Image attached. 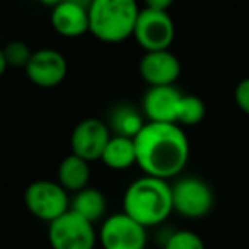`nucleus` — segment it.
<instances>
[{"mask_svg":"<svg viewBox=\"0 0 249 249\" xmlns=\"http://www.w3.org/2000/svg\"><path fill=\"white\" fill-rule=\"evenodd\" d=\"M234 101L237 107L249 116V77L242 79L234 89Z\"/></svg>","mask_w":249,"mask_h":249,"instance_id":"412c9836","label":"nucleus"},{"mask_svg":"<svg viewBox=\"0 0 249 249\" xmlns=\"http://www.w3.org/2000/svg\"><path fill=\"white\" fill-rule=\"evenodd\" d=\"M87 11L90 35L114 45L133 36L140 9L137 0H92Z\"/></svg>","mask_w":249,"mask_h":249,"instance_id":"7ed1b4c3","label":"nucleus"},{"mask_svg":"<svg viewBox=\"0 0 249 249\" xmlns=\"http://www.w3.org/2000/svg\"><path fill=\"white\" fill-rule=\"evenodd\" d=\"M123 212L143 227H156L173 213V195L167 179L143 174L123 195Z\"/></svg>","mask_w":249,"mask_h":249,"instance_id":"f03ea898","label":"nucleus"},{"mask_svg":"<svg viewBox=\"0 0 249 249\" xmlns=\"http://www.w3.org/2000/svg\"><path fill=\"white\" fill-rule=\"evenodd\" d=\"M89 7L75 0H60L52 7L50 22L63 38H79L89 33Z\"/></svg>","mask_w":249,"mask_h":249,"instance_id":"ddd939ff","label":"nucleus"},{"mask_svg":"<svg viewBox=\"0 0 249 249\" xmlns=\"http://www.w3.org/2000/svg\"><path fill=\"white\" fill-rule=\"evenodd\" d=\"M205 114H207V106H205L201 97L183 94L179 109H178L176 123L179 126H195V124L203 121Z\"/></svg>","mask_w":249,"mask_h":249,"instance_id":"a211bd4d","label":"nucleus"},{"mask_svg":"<svg viewBox=\"0 0 249 249\" xmlns=\"http://www.w3.org/2000/svg\"><path fill=\"white\" fill-rule=\"evenodd\" d=\"M97 242L103 249H145L147 227L128 213H114L101 224Z\"/></svg>","mask_w":249,"mask_h":249,"instance_id":"0eeeda50","label":"nucleus"},{"mask_svg":"<svg viewBox=\"0 0 249 249\" xmlns=\"http://www.w3.org/2000/svg\"><path fill=\"white\" fill-rule=\"evenodd\" d=\"M52 249H94L97 244L96 224L73 210H67L48 224Z\"/></svg>","mask_w":249,"mask_h":249,"instance_id":"20e7f679","label":"nucleus"},{"mask_svg":"<svg viewBox=\"0 0 249 249\" xmlns=\"http://www.w3.org/2000/svg\"><path fill=\"white\" fill-rule=\"evenodd\" d=\"M39 4L43 5H48V7H53V5H56L60 2V0H38Z\"/></svg>","mask_w":249,"mask_h":249,"instance_id":"b1692460","label":"nucleus"},{"mask_svg":"<svg viewBox=\"0 0 249 249\" xmlns=\"http://www.w3.org/2000/svg\"><path fill=\"white\" fill-rule=\"evenodd\" d=\"M137 166L143 174L173 179L181 174L190 159V142L178 123L147 121L135 135Z\"/></svg>","mask_w":249,"mask_h":249,"instance_id":"f257e3e1","label":"nucleus"},{"mask_svg":"<svg viewBox=\"0 0 249 249\" xmlns=\"http://www.w3.org/2000/svg\"><path fill=\"white\" fill-rule=\"evenodd\" d=\"M24 70L28 79L35 86L43 87V89H52L65 80L67 73H69V63L58 50L41 48L33 52Z\"/></svg>","mask_w":249,"mask_h":249,"instance_id":"1a4fd4ad","label":"nucleus"},{"mask_svg":"<svg viewBox=\"0 0 249 249\" xmlns=\"http://www.w3.org/2000/svg\"><path fill=\"white\" fill-rule=\"evenodd\" d=\"M101 162L113 171H124L137 164L135 140L130 137L111 135L101 156Z\"/></svg>","mask_w":249,"mask_h":249,"instance_id":"4468645a","label":"nucleus"},{"mask_svg":"<svg viewBox=\"0 0 249 249\" xmlns=\"http://www.w3.org/2000/svg\"><path fill=\"white\" fill-rule=\"evenodd\" d=\"M183 92L174 86L149 87L142 101V113L147 121L176 123Z\"/></svg>","mask_w":249,"mask_h":249,"instance_id":"f8f14e48","label":"nucleus"},{"mask_svg":"<svg viewBox=\"0 0 249 249\" xmlns=\"http://www.w3.org/2000/svg\"><path fill=\"white\" fill-rule=\"evenodd\" d=\"M5 70H7V62H5V56H4V50L0 48V77L4 75Z\"/></svg>","mask_w":249,"mask_h":249,"instance_id":"5701e85b","label":"nucleus"},{"mask_svg":"<svg viewBox=\"0 0 249 249\" xmlns=\"http://www.w3.org/2000/svg\"><path fill=\"white\" fill-rule=\"evenodd\" d=\"M24 205L29 213L50 224L70 210V196L58 181L38 179L26 188Z\"/></svg>","mask_w":249,"mask_h":249,"instance_id":"39448f33","label":"nucleus"},{"mask_svg":"<svg viewBox=\"0 0 249 249\" xmlns=\"http://www.w3.org/2000/svg\"><path fill=\"white\" fill-rule=\"evenodd\" d=\"M89 160L82 159L75 154H69L67 157H63L58 169H56V181L69 193H77L82 188L89 186Z\"/></svg>","mask_w":249,"mask_h":249,"instance_id":"2eb2a0df","label":"nucleus"},{"mask_svg":"<svg viewBox=\"0 0 249 249\" xmlns=\"http://www.w3.org/2000/svg\"><path fill=\"white\" fill-rule=\"evenodd\" d=\"M143 113L135 109L130 104H120V106L113 107L107 118V126L111 130V135H121V137H130L135 139L137 133L142 130V126L147 123L143 120Z\"/></svg>","mask_w":249,"mask_h":249,"instance_id":"f3484780","label":"nucleus"},{"mask_svg":"<svg viewBox=\"0 0 249 249\" xmlns=\"http://www.w3.org/2000/svg\"><path fill=\"white\" fill-rule=\"evenodd\" d=\"M164 249H207L205 242L193 231H178L167 237Z\"/></svg>","mask_w":249,"mask_h":249,"instance_id":"aec40b11","label":"nucleus"},{"mask_svg":"<svg viewBox=\"0 0 249 249\" xmlns=\"http://www.w3.org/2000/svg\"><path fill=\"white\" fill-rule=\"evenodd\" d=\"M174 0H143L145 7L156 9V11H169Z\"/></svg>","mask_w":249,"mask_h":249,"instance_id":"4be33fe9","label":"nucleus"},{"mask_svg":"<svg viewBox=\"0 0 249 249\" xmlns=\"http://www.w3.org/2000/svg\"><path fill=\"white\" fill-rule=\"evenodd\" d=\"M171 195L173 212H178L184 218H201L213 208V191L201 178H179L171 184Z\"/></svg>","mask_w":249,"mask_h":249,"instance_id":"423d86ee","label":"nucleus"},{"mask_svg":"<svg viewBox=\"0 0 249 249\" xmlns=\"http://www.w3.org/2000/svg\"><path fill=\"white\" fill-rule=\"evenodd\" d=\"M111 139V130L106 121L97 118H86L75 124L70 135L72 154L89 160H99L107 140Z\"/></svg>","mask_w":249,"mask_h":249,"instance_id":"9d476101","label":"nucleus"},{"mask_svg":"<svg viewBox=\"0 0 249 249\" xmlns=\"http://www.w3.org/2000/svg\"><path fill=\"white\" fill-rule=\"evenodd\" d=\"M140 77L154 86H174L181 75V62L169 50L145 52L139 63Z\"/></svg>","mask_w":249,"mask_h":249,"instance_id":"9b49d317","label":"nucleus"},{"mask_svg":"<svg viewBox=\"0 0 249 249\" xmlns=\"http://www.w3.org/2000/svg\"><path fill=\"white\" fill-rule=\"evenodd\" d=\"M174 36H176V28L169 12L149 7L140 9L133 29V38L145 52L169 50Z\"/></svg>","mask_w":249,"mask_h":249,"instance_id":"6e6552de","label":"nucleus"},{"mask_svg":"<svg viewBox=\"0 0 249 249\" xmlns=\"http://www.w3.org/2000/svg\"><path fill=\"white\" fill-rule=\"evenodd\" d=\"M2 50H4V56H5V62H7V67H18V69H24L33 55V50L29 48V45L24 41H21V39L9 41Z\"/></svg>","mask_w":249,"mask_h":249,"instance_id":"6ab92c4d","label":"nucleus"},{"mask_svg":"<svg viewBox=\"0 0 249 249\" xmlns=\"http://www.w3.org/2000/svg\"><path fill=\"white\" fill-rule=\"evenodd\" d=\"M106 208V196L103 191L96 190V188L86 186L73 193V196H70V210L77 212L92 224H97L104 217Z\"/></svg>","mask_w":249,"mask_h":249,"instance_id":"dca6fc26","label":"nucleus"}]
</instances>
